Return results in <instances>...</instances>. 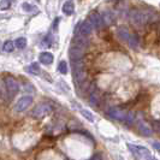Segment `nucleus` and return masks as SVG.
<instances>
[{"label":"nucleus","instance_id":"obj_1","mask_svg":"<svg viewBox=\"0 0 160 160\" xmlns=\"http://www.w3.org/2000/svg\"><path fill=\"white\" fill-rule=\"evenodd\" d=\"M154 17L152 11H143V10H131L130 11V21L136 25H143V24L151 22Z\"/></svg>","mask_w":160,"mask_h":160},{"label":"nucleus","instance_id":"obj_2","mask_svg":"<svg viewBox=\"0 0 160 160\" xmlns=\"http://www.w3.org/2000/svg\"><path fill=\"white\" fill-rule=\"evenodd\" d=\"M72 71H73V78L77 84H81L84 82L86 77H87V71H86V68H84L82 59L72 60Z\"/></svg>","mask_w":160,"mask_h":160},{"label":"nucleus","instance_id":"obj_3","mask_svg":"<svg viewBox=\"0 0 160 160\" xmlns=\"http://www.w3.org/2000/svg\"><path fill=\"white\" fill-rule=\"evenodd\" d=\"M128 148H129V151L132 153L136 158H138V159H141V160H147V159H149V157H151L149 149L146 148V147L128 143Z\"/></svg>","mask_w":160,"mask_h":160},{"label":"nucleus","instance_id":"obj_4","mask_svg":"<svg viewBox=\"0 0 160 160\" xmlns=\"http://www.w3.org/2000/svg\"><path fill=\"white\" fill-rule=\"evenodd\" d=\"M4 83H5V88H6L8 96L10 98H13L18 93V90H19V84H18V82L16 81V78H13L11 76H8V77H5Z\"/></svg>","mask_w":160,"mask_h":160},{"label":"nucleus","instance_id":"obj_5","mask_svg":"<svg viewBox=\"0 0 160 160\" xmlns=\"http://www.w3.org/2000/svg\"><path fill=\"white\" fill-rule=\"evenodd\" d=\"M52 106H49L47 104H40L35 107V110L32 111V116L38 119H41V118H45L49 116L52 113Z\"/></svg>","mask_w":160,"mask_h":160},{"label":"nucleus","instance_id":"obj_6","mask_svg":"<svg viewBox=\"0 0 160 160\" xmlns=\"http://www.w3.org/2000/svg\"><path fill=\"white\" fill-rule=\"evenodd\" d=\"M127 111L125 110H122L119 107H110V108H107V114L113 118V119L116 120H125V117H127Z\"/></svg>","mask_w":160,"mask_h":160},{"label":"nucleus","instance_id":"obj_7","mask_svg":"<svg viewBox=\"0 0 160 160\" xmlns=\"http://www.w3.org/2000/svg\"><path fill=\"white\" fill-rule=\"evenodd\" d=\"M32 98L29 95L27 96H23V98H21L18 101H17L16 106H15V110H16L17 112H23L25 111L29 106H32Z\"/></svg>","mask_w":160,"mask_h":160},{"label":"nucleus","instance_id":"obj_8","mask_svg":"<svg viewBox=\"0 0 160 160\" xmlns=\"http://www.w3.org/2000/svg\"><path fill=\"white\" fill-rule=\"evenodd\" d=\"M87 21H88L89 23L92 24V27L95 28V29H100V28L104 27V22H102L101 15L98 13V12H92V13H89Z\"/></svg>","mask_w":160,"mask_h":160},{"label":"nucleus","instance_id":"obj_9","mask_svg":"<svg viewBox=\"0 0 160 160\" xmlns=\"http://www.w3.org/2000/svg\"><path fill=\"white\" fill-rule=\"evenodd\" d=\"M76 29H77V32H78V35L86 38L87 35H89V34L92 32L93 27H92V24L89 23L88 21H84V22H82V23L78 24Z\"/></svg>","mask_w":160,"mask_h":160},{"label":"nucleus","instance_id":"obj_10","mask_svg":"<svg viewBox=\"0 0 160 160\" xmlns=\"http://www.w3.org/2000/svg\"><path fill=\"white\" fill-rule=\"evenodd\" d=\"M72 43H73V46H76V47H78V48H82V49L86 51V48H88V46H89V40L87 38H84V36L76 35V36L73 38V40H72Z\"/></svg>","mask_w":160,"mask_h":160},{"label":"nucleus","instance_id":"obj_11","mask_svg":"<svg viewBox=\"0 0 160 160\" xmlns=\"http://www.w3.org/2000/svg\"><path fill=\"white\" fill-rule=\"evenodd\" d=\"M83 54H84V49L76 47V46H72V47L69 49V56L71 58V62L72 60H81Z\"/></svg>","mask_w":160,"mask_h":160},{"label":"nucleus","instance_id":"obj_12","mask_svg":"<svg viewBox=\"0 0 160 160\" xmlns=\"http://www.w3.org/2000/svg\"><path fill=\"white\" fill-rule=\"evenodd\" d=\"M130 32H129V29L127 27H119L118 29H117V36H118V39H120L122 41H128L129 38H130Z\"/></svg>","mask_w":160,"mask_h":160},{"label":"nucleus","instance_id":"obj_13","mask_svg":"<svg viewBox=\"0 0 160 160\" xmlns=\"http://www.w3.org/2000/svg\"><path fill=\"white\" fill-rule=\"evenodd\" d=\"M39 59H40L41 63L45 65H49L53 63V56L49 52H42L39 57Z\"/></svg>","mask_w":160,"mask_h":160},{"label":"nucleus","instance_id":"obj_14","mask_svg":"<svg viewBox=\"0 0 160 160\" xmlns=\"http://www.w3.org/2000/svg\"><path fill=\"white\" fill-rule=\"evenodd\" d=\"M101 18H102V22H104V25H110L114 22V16L111 11H105L104 13L101 15Z\"/></svg>","mask_w":160,"mask_h":160},{"label":"nucleus","instance_id":"obj_15","mask_svg":"<svg viewBox=\"0 0 160 160\" xmlns=\"http://www.w3.org/2000/svg\"><path fill=\"white\" fill-rule=\"evenodd\" d=\"M63 12L68 16H71L72 13L75 12V4L73 1H66L63 5Z\"/></svg>","mask_w":160,"mask_h":160},{"label":"nucleus","instance_id":"obj_16","mask_svg":"<svg viewBox=\"0 0 160 160\" xmlns=\"http://www.w3.org/2000/svg\"><path fill=\"white\" fill-rule=\"evenodd\" d=\"M138 130L143 136H151L152 135V129L149 128L144 122H140L138 123Z\"/></svg>","mask_w":160,"mask_h":160},{"label":"nucleus","instance_id":"obj_17","mask_svg":"<svg viewBox=\"0 0 160 160\" xmlns=\"http://www.w3.org/2000/svg\"><path fill=\"white\" fill-rule=\"evenodd\" d=\"M128 43L131 48L138 47V45H140V39H138V36H137L136 34H131V35H130V38H129V40H128Z\"/></svg>","mask_w":160,"mask_h":160},{"label":"nucleus","instance_id":"obj_18","mask_svg":"<svg viewBox=\"0 0 160 160\" xmlns=\"http://www.w3.org/2000/svg\"><path fill=\"white\" fill-rule=\"evenodd\" d=\"M27 71L32 73V75H39L40 73V66L38 63H32L27 68Z\"/></svg>","mask_w":160,"mask_h":160},{"label":"nucleus","instance_id":"obj_19","mask_svg":"<svg viewBox=\"0 0 160 160\" xmlns=\"http://www.w3.org/2000/svg\"><path fill=\"white\" fill-rule=\"evenodd\" d=\"M53 43V40H52V36L51 35H47L46 38H43L42 41H41V47L43 48H49Z\"/></svg>","mask_w":160,"mask_h":160},{"label":"nucleus","instance_id":"obj_20","mask_svg":"<svg viewBox=\"0 0 160 160\" xmlns=\"http://www.w3.org/2000/svg\"><path fill=\"white\" fill-rule=\"evenodd\" d=\"M22 8L25 12H36L38 11V8L32 5V4H29V2H23L22 4Z\"/></svg>","mask_w":160,"mask_h":160},{"label":"nucleus","instance_id":"obj_21","mask_svg":"<svg viewBox=\"0 0 160 160\" xmlns=\"http://www.w3.org/2000/svg\"><path fill=\"white\" fill-rule=\"evenodd\" d=\"M99 101H100V98L96 93H92L90 94V98H89V104L93 105V106H98L99 105Z\"/></svg>","mask_w":160,"mask_h":160},{"label":"nucleus","instance_id":"obj_22","mask_svg":"<svg viewBox=\"0 0 160 160\" xmlns=\"http://www.w3.org/2000/svg\"><path fill=\"white\" fill-rule=\"evenodd\" d=\"M2 49L5 51V52H12L13 49H15V43L12 42V41H6L5 43H4V46H2Z\"/></svg>","mask_w":160,"mask_h":160},{"label":"nucleus","instance_id":"obj_23","mask_svg":"<svg viewBox=\"0 0 160 160\" xmlns=\"http://www.w3.org/2000/svg\"><path fill=\"white\" fill-rule=\"evenodd\" d=\"M15 45H16L17 48L23 49V48H25V46H27V40H25L24 38H18L16 40V42H15Z\"/></svg>","mask_w":160,"mask_h":160},{"label":"nucleus","instance_id":"obj_24","mask_svg":"<svg viewBox=\"0 0 160 160\" xmlns=\"http://www.w3.org/2000/svg\"><path fill=\"white\" fill-rule=\"evenodd\" d=\"M58 71L60 72L62 75H65V73H68V64H66V62H60L59 65H58Z\"/></svg>","mask_w":160,"mask_h":160},{"label":"nucleus","instance_id":"obj_25","mask_svg":"<svg viewBox=\"0 0 160 160\" xmlns=\"http://www.w3.org/2000/svg\"><path fill=\"white\" fill-rule=\"evenodd\" d=\"M135 118H136V116H135V113L131 112V111H129L128 113H127V117H125V123L127 124H131V123H134L135 122Z\"/></svg>","mask_w":160,"mask_h":160},{"label":"nucleus","instance_id":"obj_26","mask_svg":"<svg viewBox=\"0 0 160 160\" xmlns=\"http://www.w3.org/2000/svg\"><path fill=\"white\" fill-rule=\"evenodd\" d=\"M81 113L83 114V117L86 118V119H88L89 122H94V117H93V114L89 112V111H87V110H81Z\"/></svg>","mask_w":160,"mask_h":160},{"label":"nucleus","instance_id":"obj_27","mask_svg":"<svg viewBox=\"0 0 160 160\" xmlns=\"http://www.w3.org/2000/svg\"><path fill=\"white\" fill-rule=\"evenodd\" d=\"M10 1H0V8L1 10H6V8H10Z\"/></svg>","mask_w":160,"mask_h":160},{"label":"nucleus","instance_id":"obj_28","mask_svg":"<svg viewBox=\"0 0 160 160\" xmlns=\"http://www.w3.org/2000/svg\"><path fill=\"white\" fill-rule=\"evenodd\" d=\"M90 160H102V155L98 153V154H95V155H93V158H92Z\"/></svg>","mask_w":160,"mask_h":160},{"label":"nucleus","instance_id":"obj_29","mask_svg":"<svg viewBox=\"0 0 160 160\" xmlns=\"http://www.w3.org/2000/svg\"><path fill=\"white\" fill-rule=\"evenodd\" d=\"M153 146H154V148L160 153V143L159 142H153Z\"/></svg>","mask_w":160,"mask_h":160},{"label":"nucleus","instance_id":"obj_30","mask_svg":"<svg viewBox=\"0 0 160 160\" xmlns=\"http://www.w3.org/2000/svg\"><path fill=\"white\" fill-rule=\"evenodd\" d=\"M154 127L158 131H160V122H154Z\"/></svg>","mask_w":160,"mask_h":160},{"label":"nucleus","instance_id":"obj_31","mask_svg":"<svg viewBox=\"0 0 160 160\" xmlns=\"http://www.w3.org/2000/svg\"><path fill=\"white\" fill-rule=\"evenodd\" d=\"M117 160H123V158H120V157H119V158H118Z\"/></svg>","mask_w":160,"mask_h":160},{"label":"nucleus","instance_id":"obj_32","mask_svg":"<svg viewBox=\"0 0 160 160\" xmlns=\"http://www.w3.org/2000/svg\"><path fill=\"white\" fill-rule=\"evenodd\" d=\"M148 160H157V159H148Z\"/></svg>","mask_w":160,"mask_h":160}]
</instances>
